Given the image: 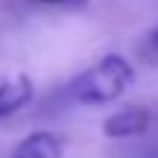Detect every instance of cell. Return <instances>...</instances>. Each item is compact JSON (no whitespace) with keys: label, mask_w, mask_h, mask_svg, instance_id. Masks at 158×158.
Listing matches in <instances>:
<instances>
[{"label":"cell","mask_w":158,"mask_h":158,"mask_svg":"<svg viewBox=\"0 0 158 158\" xmlns=\"http://www.w3.org/2000/svg\"><path fill=\"white\" fill-rule=\"evenodd\" d=\"M138 70L120 53H106L70 82V100L88 108L111 106L135 85Z\"/></svg>","instance_id":"1"},{"label":"cell","mask_w":158,"mask_h":158,"mask_svg":"<svg viewBox=\"0 0 158 158\" xmlns=\"http://www.w3.org/2000/svg\"><path fill=\"white\" fill-rule=\"evenodd\" d=\"M149 123H152V114H149V108L129 106V108H120V111L108 114V117L102 120V135L111 138V141L141 138L143 132L149 129Z\"/></svg>","instance_id":"2"},{"label":"cell","mask_w":158,"mask_h":158,"mask_svg":"<svg viewBox=\"0 0 158 158\" xmlns=\"http://www.w3.org/2000/svg\"><path fill=\"white\" fill-rule=\"evenodd\" d=\"M35 97V82L27 73L6 76L0 82V117H12L15 111H21L23 106H29Z\"/></svg>","instance_id":"3"},{"label":"cell","mask_w":158,"mask_h":158,"mask_svg":"<svg viewBox=\"0 0 158 158\" xmlns=\"http://www.w3.org/2000/svg\"><path fill=\"white\" fill-rule=\"evenodd\" d=\"M62 155H64V138L47 129L29 132L12 149V158H62Z\"/></svg>","instance_id":"4"},{"label":"cell","mask_w":158,"mask_h":158,"mask_svg":"<svg viewBox=\"0 0 158 158\" xmlns=\"http://www.w3.org/2000/svg\"><path fill=\"white\" fill-rule=\"evenodd\" d=\"M32 6H41V9H59V12H82L91 6V0H27Z\"/></svg>","instance_id":"5"},{"label":"cell","mask_w":158,"mask_h":158,"mask_svg":"<svg viewBox=\"0 0 158 158\" xmlns=\"http://www.w3.org/2000/svg\"><path fill=\"white\" fill-rule=\"evenodd\" d=\"M147 50H149V56L158 62V27L149 32V38H147Z\"/></svg>","instance_id":"6"}]
</instances>
